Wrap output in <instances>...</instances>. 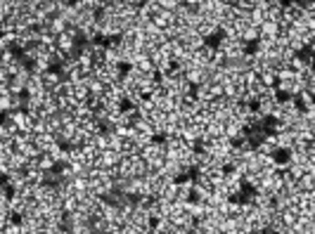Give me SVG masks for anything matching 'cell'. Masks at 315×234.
I'll list each match as a JSON object with an SVG mask.
<instances>
[{
    "label": "cell",
    "instance_id": "1",
    "mask_svg": "<svg viewBox=\"0 0 315 234\" xmlns=\"http://www.w3.org/2000/svg\"><path fill=\"white\" fill-rule=\"evenodd\" d=\"M34 142L38 147H41L43 152H48L50 147L52 145H57V140H55V135H52V132H48V130H43V132H36L34 135Z\"/></svg>",
    "mask_w": 315,
    "mask_h": 234
},
{
    "label": "cell",
    "instance_id": "4",
    "mask_svg": "<svg viewBox=\"0 0 315 234\" xmlns=\"http://www.w3.org/2000/svg\"><path fill=\"white\" fill-rule=\"evenodd\" d=\"M60 3H62V7L67 12H74V10H78L83 5V0H60Z\"/></svg>",
    "mask_w": 315,
    "mask_h": 234
},
{
    "label": "cell",
    "instance_id": "2",
    "mask_svg": "<svg viewBox=\"0 0 315 234\" xmlns=\"http://www.w3.org/2000/svg\"><path fill=\"white\" fill-rule=\"evenodd\" d=\"M76 48V41H74V36L69 34V31H64V34L57 36V50H62V52H71V50Z\"/></svg>",
    "mask_w": 315,
    "mask_h": 234
},
{
    "label": "cell",
    "instance_id": "3",
    "mask_svg": "<svg viewBox=\"0 0 315 234\" xmlns=\"http://www.w3.org/2000/svg\"><path fill=\"white\" fill-rule=\"evenodd\" d=\"M45 121V130L48 132H57L60 128H62V116H60V111H55V114H48V116L43 118Z\"/></svg>",
    "mask_w": 315,
    "mask_h": 234
}]
</instances>
